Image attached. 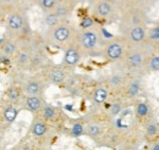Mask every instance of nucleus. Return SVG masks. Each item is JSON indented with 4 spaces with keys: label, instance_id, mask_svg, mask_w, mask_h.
<instances>
[{
    "label": "nucleus",
    "instance_id": "f257e3e1",
    "mask_svg": "<svg viewBox=\"0 0 159 150\" xmlns=\"http://www.w3.org/2000/svg\"><path fill=\"white\" fill-rule=\"evenodd\" d=\"M156 48V45H152L148 42H144L139 45H131L127 48V51L121 62L124 64L125 68L132 73L143 72V70H146L148 59Z\"/></svg>",
    "mask_w": 159,
    "mask_h": 150
},
{
    "label": "nucleus",
    "instance_id": "f03ea898",
    "mask_svg": "<svg viewBox=\"0 0 159 150\" xmlns=\"http://www.w3.org/2000/svg\"><path fill=\"white\" fill-rule=\"evenodd\" d=\"M104 39L103 32L92 27L87 29H81L76 32L75 42L77 43L80 49L82 50L84 56H94L104 50Z\"/></svg>",
    "mask_w": 159,
    "mask_h": 150
},
{
    "label": "nucleus",
    "instance_id": "7ed1b4c3",
    "mask_svg": "<svg viewBox=\"0 0 159 150\" xmlns=\"http://www.w3.org/2000/svg\"><path fill=\"white\" fill-rule=\"evenodd\" d=\"M76 32L77 31L70 23L61 22L58 26L49 28V31L47 32V40L53 45L65 46L75 39Z\"/></svg>",
    "mask_w": 159,
    "mask_h": 150
},
{
    "label": "nucleus",
    "instance_id": "20e7f679",
    "mask_svg": "<svg viewBox=\"0 0 159 150\" xmlns=\"http://www.w3.org/2000/svg\"><path fill=\"white\" fill-rule=\"evenodd\" d=\"M127 48H129V44L124 37L111 38L108 42H105L103 55L107 60L111 62H121V60L124 59L127 51Z\"/></svg>",
    "mask_w": 159,
    "mask_h": 150
},
{
    "label": "nucleus",
    "instance_id": "39448f33",
    "mask_svg": "<svg viewBox=\"0 0 159 150\" xmlns=\"http://www.w3.org/2000/svg\"><path fill=\"white\" fill-rule=\"evenodd\" d=\"M84 56L82 50L80 49L77 43L75 42V39L69 43L67 45H65L64 49V57H62V66H65L67 70L76 67L80 64V61L82 60V57Z\"/></svg>",
    "mask_w": 159,
    "mask_h": 150
},
{
    "label": "nucleus",
    "instance_id": "423d86ee",
    "mask_svg": "<svg viewBox=\"0 0 159 150\" xmlns=\"http://www.w3.org/2000/svg\"><path fill=\"white\" fill-rule=\"evenodd\" d=\"M147 24H139L132 26L122 31V37L127 42L129 46L131 45H139L144 42H147Z\"/></svg>",
    "mask_w": 159,
    "mask_h": 150
},
{
    "label": "nucleus",
    "instance_id": "0eeeda50",
    "mask_svg": "<svg viewBox=\"0 0 159 150\" xmlns=\"http://www.w3.org/2000/svg\"><path fill=\"white\" fill-rule=\"evenodd\" d=\"M67 76H69V70L61 65V66H53L48 68L44 78L49 84L59 86L67 79Z\"/></svg>",
    "mask_w": 159,
    "mask_h": 150
},
{
    "label": "nucleus",
    "instance_id": "6e6552de",
    "mask_svg": "<svg viewBox=\"0 0 159 150\" xmlns=\"http://www.w3.org/2000/svg\"><path fill=\"white\" fill-rule=\"evenodd\" d=\"M45 78L39 77H31L26 81L23 86V92L27 95H43L45 90Z\"/></svg>",
    "mask_w": 159,
    "mask_h": 150
},
{
    "label": "nucleus",
    "instance_id": "1a4fd4ad",
    "mask_svg": "<svg viewBox=\"0 0 159 150\" xmlns=\"http://www.w3.org/2000/svg\"><path fill=\"white\" fill-rule=\"evenodd\" d=\"M7 29L12 33H20L25 29L26 20L20 12H12L7 17Z\"/></svg>",
    "mask_w": 159,
    "mask_h": 150
},
{
    "label": "nucleus",
    "instance_id": "9d476101",
    "mask_svg": "<svg viewBox=\"0 0 159 150\" xmlns=\"http://www.w3.org/2000/svg\"><path fill=\"white\" fill-rule=\"evenodd\" d=\"M44 105H45V103H44L42 95H27V98L25 99V103H23L25 109L32 113H39Z\"/></svg>",
    "mask_w": 159,
    "mask_h": 150
},
{
    "label": "nucleus",
    "instance_id": "9b49d317",
    "mask_svg": "<svg viewBox=\"0 0 159 150\" xmlns=\"http://www.w3.org/2000/svg\"><path fill=\"white\" fill-rule=\"evenodd\" d=\"M32 51L28 46H20L19 51L16 53V57H15V62L16 65L23 68V67H27L31 61H32Z\"/></svg>",
    "mask_w": 159,
    "mask_h": 150
},
{
    "label": "nucleus",
    "instance_id": "f8f14e48",
    "mask_svg": "<svg viewBox=\"0 0 159 150\" xmlns=\"http://www.w3.org/2000/svg\"><path fill=\"white\" fill-rule=\"evenodd\" d=\"M48 130H49L48 122L45 120H43L42 117L34 120L32 126H31V133L36 138H43L48 133Z\"/></svg>",
    "mask_w": 159,
    "mask_h": 150
},
{
    "label": "nucleus",
    "instance_id": "ddd939ff",
    "mask_svg": "<svg viewBox=\"0 0 159 150\" xmlns=\"http://www.w3.org/2000/svg\"><path fill=\"white\" fill-rule=\"evenodd\" d=\"M94 11H96V15H97V16H99L102 19H107V17H109V16L113 14L114 6H113V4H111L110 1H108V0H100V1L97 2Z\"/></svg>",
    "mask_w": 159,
    "mask_h": 150
},
{
    "label": "nucleus",
    "instance_id": "4468645a",
    "mask_svg": "<svg viewBox=\"0 0 159 150\" xmlns=\"http://www.w3.org/2000/svg\"><path fill=\"white\" fill-rule=\"evenodd\" d=\"M142 89V83L139 78H132L127 82L126 87H125V92H126V96L130 99H134L136 96H139Z\"/></svg>",
    "mask_w": 159,
    "mask_h": 150
},
{
    "label": "nucleus",
    "instance_id": "2eb2a0df",
    "mask_svg": "<svg viewBox=\"0 0 159 150\" xmlns=\"http://www.w3.org/2000/svg\"><path fill=\"white\" fill-rule=\"evenodd\" d=\"M17 115H19V110H17V108L12 103H10V104H7V105H5L2 108V113H1L2 121L5 123H7V125L12 123L16 120Z\"/></svg>",
    "mask_w": 159,
    "mask_h": 150
},
{
    "label": "nucleus",
    "instance_id": "dca6fc26",
    "mask_svg": "<svg viewBox=\"0 0 159 150\" xmlns=\"http://www.w3.org/2000/svg\"><path fill=\"white\" fill-rule=\"evenodd\" d=\"M20 45L15 39H6L2 44V46L0 48L1 53L5 55L6 57H10L12 55H16V53L19 51Z\"/></svg>",
    "mask_w": 159,
    "mask_h": 150
},
{
    "label": "nucleus",
    "instance_id": "f3484780",
    "mask_svg": "<svg viewBox=\"0 0 159 150\" xmlns=\"http://www.w3.org/2000/svg\"><path fill=\"white\" fill-rule=\"evenodd\" d=\"M109 98V89L107 86H98L94 90H93V94H92V100L93 103L96 104H104Z\"/></svg>",
    "mask_w": 159,
    "mask_h": 150
},
{
    "label": "nucleus",
    "instance_id": "a211bd4d",
    "mask_svg": "<svg viewBox=\"0 0 159 150\" xmlns=\"http://www.w3.org/2000/svg\"><path fill=\"white\" fill-rule=\"evenodd\" d=\"M103 133V127L98 122H88L86 125V135H88L92 139H97L99 138Z\"/></svg>",
    "mask_w": 159,
    "mask_h": 150
},
{
    "label": "nucleus",
    "instance_id": "6ab92c4d",
    "mask_svg": "<svg viewBox=\"0 0 159 150\" xmlns=\"http://www.w3.org/2000/svg\"><path fill=\"white\" fill-rule=\"evenodd\" d=\"M159 131V126L157 121L152 117H148L146 121V127H144V133L148 138H154Z\"/></svg>",
    "mask_w": 159,
    "mask_h": 150
},
{
    "label": "nucleus",
    "instance_id": "aec40b11",
    "mask_svg": "<svg viewBox=\"0 0 159 150\" xmlns=\"http://www.w3.org/2000/svg\"><path fill=\"white\" fill-rule=\"evenodd\" d=\"M158 48V46H157ZM156 50L152 53V55L149 56L148 61H147V66H146V70L148 72H158L159 71V51Z\"/></svg>",
    "mask_w": 159,
    "mask_h": 150
},
{
    "label": "nucleus",
    "instance_id": "412c9836",
    "mask_svg": "<svg viewBox=\"0 0 159 150\" xmlns=\"http://www.w3.org/2000/svg\"><path fill=\"white\" fill-rule=\"evenodd\" d=\"M147 42L151 43L152 45L159 46V24H156L153 27H148Z\"/></svg>",
    "mask_w": 159,
    "mask_h": 150
},
{
    "label": "nucleus",
    "instance_id": "4be33fe9",
    "mask_svg": "<svg viewBox=\"0 0 159 150\" xmlns=\"http://www.w3.org/2000/svg\"><path fill=\"white\" fill-rule=\"evenodd\" d=\"M39 113H40V117L43 120H45L47 122H49V121H53L57 117V109L54 106H52V105L45 104L43 106V109L40 110Z\"/></svg>",
    "mask_w": 159,
    "mask_h": 150
},
{
    "label": "nucleus",
    "instance_id": "5701e85b",
    "mask_svg": "<svg viewBox=\"0 0 159 150\" xmlns=\"http://www.w3.org/2000/svg\"><path fill=\"white\" fill-rule=\"evenodd\" d=\"M135 113H136V116L139 118H142V120H146L151 115V110H149V105L144 101H141L136 105V109H135Z\"/></svg>",
    "mask_w": 159,
    "mask_h": 150
},
{
    "label": "nucleus",
    "instance_id": "b1692460",
    "mask_svg": "<svg viewBox=\"0 0 159 150\" xmlns=\"http://www.w3.org/2000/svg\"><path fill=\"white\" fill-rule=\"evenodd\" d=\"M62 22V20L60 19L59 16L54 12V11H49V12H45V16H44V23L49 27V28H53L55 26H58L59 23Z\"/></svg>",
    "mask_w": 159,
    "mask_h": 150
},
{
    "label": "nucleus",
    "instance_id": "393cba45",
    "mask_svg": "<svg viewBox=\"0 0 159 150\" xmlns=\"http://www.w3.org/2000/svg\"><path fill=\"white\" fill-rule=\"evenodd\" d=\"M21 95H22V89H21L20 87H10L9 89H7V92H6V96H7V99L10 100V103H16V101H19L21 99Z\"/></svg>",
    "mask_w": 159,
    "mask_h": 150
},
{
    "label": "nucleus",
    "instance_id": "a878e982",
    "mask_svg": "<svg viewBox=\"0 0 159 150\" xmlns=\"http://www.w3.org/2000/svg\"><path fill=\"white\" fill-rule=\"evenodd\" d=\"M84 133H86V125L82 122H75L70 128V134L74 138H79Z\"/></svg>",
    "mask_w": 159,
    "mask_h": 150
},
{
    "label": "nucleus",
    "instance_id": "bb28decb",
    "mask_svg": "<svg viewBox=\"0 0 159 150\" xmlns=\"http://www.w3.org/2000/svg\"><path fill=\"white\" fill-rule=\"evenodd\" d=\"M57 4H58V0H39V6L44 12L53 11Z\"/></svg>",
    "mask_w": 159,
    "mask_h": 150
},
{
    "label": "nucleus",
    "instance_id": "cd10ccee",
    "mask_svg": "<svg viewBox=\"0 0 159 150\" xmlns=\"http://www.w3.org/2000/svg\"><path fill=\"white\" fill-rule=\"evenodd\" d=\"M81 29H87V28H92L94 27V21L92 17H83L81 23H80Z\"/></svg>",
    "mask_w": 159,
    "mask_h": 150
},
{
    "label": "nucleus",
    "instance_id": "c85d7f7f",
    "mask_svg": "<svg viewBox=\"0 0 159 150\" xmlns=\"http://www.w3.org/2000/svg\"><path fill=\"white\" fill-rule=\"evenodd\" d=\"M122 110V106H121V103H114L110 108H109V113L111 116H116L119 115V113Z\"/></svg>",
    "mask_w": 159,
    "mask_h": 150
},
{
    "label": "nucleus",
    "instance_id": "c756f323",
    "mask_svg": "<svg viewBox=\"0 0 159 150\" xmlns=\"http://www.w3.org/2000/svg\"><path fill=\"white\" fill-rule=\"evenodd\" d=\"M149 150H159V140L154 142V143L152 144V147L149 148Z\"/></svg>",
    "mask_w": 159,
    "mask_h": 150
},
{
    "label": "nucleus",
    "instance_id": "7c9ffc66",
    "mask_svg": "<svg viewBox=\"0 0 159 150\" xmlns=\"http://www.w3.org/2000/svg\"><path fill=\"white\" fill-rule=\"evenodd\" d=\"M120 150H135V149H131V148H129V147H124V148H121Z\"/></svg>",
    "mask_w": 159,
    "mask_h": 150
},
{
    "label": "nucleus",
    "instance_id": "2f4dec72",
    "mask_svg": "<svg viewBox=\"0 0 159 150\" xmlns=\"http://www.w3.org/2000/svg\"><path fill=\"white\" fill-rule=\"evenodd\" d=\"M21 150H30V148H26V147H25L23 149H21Z\"/></svg>",
    "mask_w": 159,
    "mask_h": 150
},
{
    "label": "nucleus",
    "instance_id": "473e14b6",
    "mask_svg": "<svg viewBox=\"0 0 159 150\" xmlns=\"http://www.w3.org/2000/svg\"><path fill=\"white\" fill-rule=\"evenodd\" d=\"M152 1H158V0H152Z\"/></svg>",
    "mask_w": 159,
    "mask_h": 150
},
{
    "label": "nucleus",
    "instance_id": "72a5a7b5",
    "mask_svg": "<svg viewBox=\"0 0 159 150\" xmlns=\"http://www.w3.org/2000/svg\"><path fill=\"white\" fill-rule=\"evenodd\" d=\"M4 1H9V0H4Z\"/></svg>",
    "mask_w": 159,
    "mask_h": 150
},
{
    "label": "nucleus",
    "instance_id": "f704fd0d",
    "mask_svg": "<svg viewBox=\"0 0 159 150\" xmlns=\"http://www.w3.org/2000/svg\"><path fill=\"white\" fill-rule=\"evenodd\" d=\"M0 17H1V15H0Z\"/></svg>",
    "mask_w": 159,
    "mask_h": 150
}]
</instances>
